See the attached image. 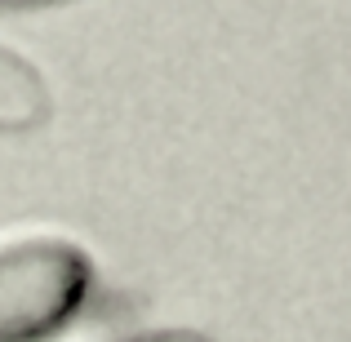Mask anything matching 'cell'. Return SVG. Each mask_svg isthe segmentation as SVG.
I'll list each match as a JSON object with an SVG mask.
<instances>
[{
    "label": "cell",
    "instance_id": "obj_1",
    "mask_svg": "<svg viewBox=\"0 0 351 342\" xmlns=\"http://www.w3.org/2000/svg\"><path fill=\"white\" fill-rule=\"evenodd\" d=\"M89 254L53 231L0 240V342H49L89 298Z\"/></svg>",
    "mask_w": 351,
    "mask_h": 342
},
{
    "label": "cell",
    "instance_id": "obj_2",
    "mask_svg": "<svg viewBox=\"0 0 351 342\" xmlns=\"http://www.w3.org/2000/svg\"><path fill=\"white\" fill-rule=\"evenodd\" d=\"M53 112V98L45 76L14 53L9 45H0V134H18V129L45 125Z\"/></svg>",
    "mask_w": 351,
    "mask_h": 342
},
{
    "label": "cell",
    "instance_id": "obj_3",
    "mask_svg": "<svg viewBox=\"0 0 351 342\" xmlns=\"http://www.w3.org/2000/svg\"><path fill=\"white\" fill-rule=\"evenodd\" d=\"M27 5H53V0H0V9H27Z\"/></svg>",
    "mask_w": 351,
    "mask_h": 342
},
{
    "label": "cell",
    "instance_id": "obj_4",
    "mask_svg": "<svg viewBox=\"0 0 351 342\" xmlns=\"http://www.w3.org/2000/svg\"><path fill=\"white\" fill-rule=\"evenodd\" d=\"M152 342H196V338H152Z\"/></svg>",
    "mask_w": 351,
    "mask_h": 342
}]
</instances>
